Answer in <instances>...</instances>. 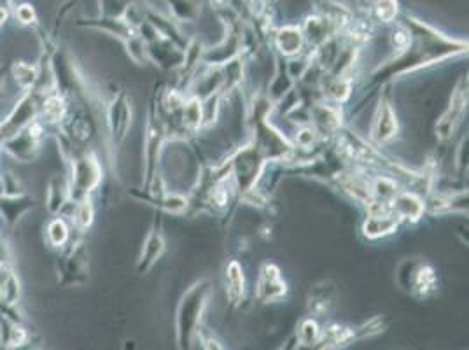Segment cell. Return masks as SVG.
<instances>
[{
  "mask_svg": "<svg viewBox=\"0 0 469 350\" xmlns=\"http://www.w3.org/2000/svg\"><path fill=\"white\" fill-rule=\"evenodd\" d=\"M184 118H186V121L191 125V127H196V125L200 123L201 112H200V105H198V102H191V104L186 105Z\"/></svg>",
  "mask_w": 469,
  "mask_h": 350,
  "instance_id": "11",
  "label": "cell"
},
{
  "mask_svg": "<svg viewBox=\"0 0 469 350\" xmlns=\"http://www.w3.org/2000/svg\"><path fill=\"white\" fill-rule=\"evenodd\" d=\"M62 111H64V107H62L60 98H51V100L48 102V105H46V116H48L51 121L58 120L62 116Z\"/></svg>",
  "mask_w": 469,
  "mask_h": 350,
  "instance_id": "13",
  "label": "cell"
},
{
  "mask_svg": "<svg viewBox=\"0 0 469 350\" xmlns=\"http://www.w3.org/2000/svg\"><path fill=\"white\" fill-rule=\"evenodd\" d=\"M394 212L399 217H412V219H419L424 210L421 201L415 196H410V194H401V196L394 198Z\"/></svg>",
  "mask_w": 469,
  "mask_h": 350,
  "instance_id": "8",
  "label": "cell"
},
{
  "mask_svg": "<svg viewBox=\"0 0 469 350\" xmlns=\"http://www.w3.org/2000/svg\"><path fill=\"white\" fill-rule=\"evenodd\" d=\"M286 282L280 279V272L275 265H265L261 270L259 284H257V296L263 302H273L286 295Z\"/></svg>",
  "mask_w": 469,
  "mask_h": 350,
  "instance_id": "2",
  "label": "cell"
},
{
  "mask_svg": "<svg viewBox=\"0 0 469 350\" xmlns=\"http://www.w3.org/2000/svg\"><path fill=\"white\" fill-rule=\"evenodd\" d=\"M51 239L55 243H62L65 239H67V228H65V224L62 223V221H56V223H53Z\"/></svg>",
  "mask_w": 469,
  "mask_h": 350,
  "instance_id": "14",
  "label": "cell"
},
{
  "mask_svg": "<svg viewBox=\"0 0 469 350\" xmlns=\"http://www.w3.org/2000/svg\"><path fill=\"white\" fill-rule=\"evenodd\" d=\"M243 293V273L237 261H231L226 268V295L230 302L237 303Z\"/></svg>",
  "mask_w": 469,
  "mask_h": 350,
  "instance_id": "6",
  "label": "cell"
},
{
  "mask_svg": "<svg viewBox=\"0 0 469 350\" xmlns=\"http://www.w3.org/2000/svg\"><path fill=\"white\" fill-rule=\"evenodd\" d=\"M398 11L396 0H378V15L384 21H391Z\"/></svg>",
  "mask_w": 469,
  "mask_h": 350,
  "instance_id": "10",
  "label": "cell"
},
{
  "mask_svg": "<svg viewBox=\"0 0 469 350\" xmlns=\"http://www.w3.org/2000/svg\"><path fill=\"white\" fill-rule=\"evenodd\" d=\"M398 217V216H396ZM391 214H382V216H371L365 224V233L371 239L380 235H387L392 233L398 226V219Z\"/></svg>",
  "mask_w": 469,
  "mask_h": 350,
  "instance_id": "7",
  "label": "cell"
},
{
  "mask_svg": "<svg viewBox=\"0 0 469 350\" xmlns=\"http://www.w3.org/2000/svg\"><path fill=\"white\" fill-rule=\"evenodd\" d=\"M317 336H319V329H317L315 322H312V320H306V322H303V328H302V340H303V342L313 343V342H315Z\"/></svg>",
  "mask_w": 469,
  "mask_h": 350,
  "instance_id": "12",
  "label": "cell"
},
{
  "mask_svg": "<svg viewBox=\"0 0 469 350\" xmlns=\"http://www.w3.org/2000/svg\"><path fill=\"white\" fill-rule=\"evenodd\" d=\"M398 131V121H396L394 111L389 104H380L378 112H376L375 125H373V137L380 142H385L392 138Z\"/></svg>",
  "mask_w": 469,
  "mask_h": 350,
  "instance_id": "5",
  "label": "cell"
},
{
  "mask_svg": "<svg viewBox=\"0 0 469 350\" xmlns=\"http://www.w3.org/2000/svg\"><path fill=\"white\" fill-rule=\"evenodd\" d=\"M279 46L286 55H293V53L300 51L302 48V34L296 28H286L282 30L279 37Z\"/></svg>",
  "mask_w": 469,
  "mask_h": 350,
  "instance_id": "9",
  "label": "cell"
},
{
  "mask_svg": "<svg viewBox=\"0 0 469 350\" xmlns=\"http://www.w3.org/2000/svg\"><path fill=\"white\" fill-rule=\"evenodd\" d=\"M466 104H468V88H466L464 82H462L457 90H455L454 97H452L450 107H448V111L445 112V116L441 118V121H439L438 125L439 137H447V135H450L455 123H457L459 118H461L462 112H464Z\"/></svg>",
  "mask_w": 469,
  "mask_h": 350,
  "instance_id": "4",
  "label": "cell"
},
{
  "mask_svg": "<svg viewBox=\"0 0 469 350\" xmlns=\"http://www.w3.org/2000/svg\"><path fill=\"white\" fill-rule=\"evenodd\" d=\"M79 223L82 224V226H88V224L91 223V209L90 205H82L81 210H79V217H77Z\"/></svg>",
  "mask_w": 469,
  "mask_h": 350,
  "instance_id": "15",
  "label": "cell"
},
{
  "mask_svg": "<svg viewBox=\"0 0 469 350\" xmlns=\"http://www.w3.org/2000/svg\"><path fill=\"white\" fill-rule=\"evenodd\" d=\"M207 296H209V282L201 280V282L194 284L183 298V303L179 306V317H177L181 342H184V338H190L191 333L196 328Z\"/></svg>",
  "mask_w": 469,
  "mask_h": 350,
  "instance_id": "1",
  "label": "cell"
},
{
  "mask_svg": "<svg viewBox=\"0 0 469 350\" xmlns=\"http://www.w3.org/2000/svg\"><path fill=\"white\" fill-rule=\"evenodd\" d=\"M408 266V282H403V286L412 293H421V295H427L434 289L436 286V275L434 270L425 263H405Z\"/></svg>",
  "mask_w": 469,
  "mask_h": 350,
  "instance_id": "3",
  "label": "cell"
},
{
  "mask_svg": "<svg viewBox=\"0 0 469 350\" xmlns=\"http://www.w3.org/2000/svg\"><path fill=\"white\" fill-rule=\"evenodd\" d=\"M18 16H19V18H21L23 23H30L32 19H34V12H32L30 9L26 8V6H23V8L19 9Z\"/></svg>",
  "mask_w": 469,
  "mask_h": 350,
  "instance_id": "16",
  "label": "cell"
}]
</instances>
